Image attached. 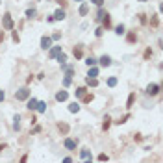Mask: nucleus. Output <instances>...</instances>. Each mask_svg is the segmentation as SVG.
Wrapping results in <instances>:
<instances>
[{
    "mask_svg": "<svg viewBox=\"0 0 163 163\" xmlns=\"http://www.w3.org/2000/svg\"><path fill=\"white\" fill-rule=\"evenodd\" d=\"M63 145H65V148H67V150L74 152L76 146H78V139H71V137H67V139L63 141Z\"/></svg>",
    "mask_w": 163,
    "mask_h": 163,
    "instance_id": "obj_1",
    "label": "nucleus"
},
{
    "mask_svg": "<svg viewBox=\"0 0 163 163\" xmlns=\"http://www.w3.org/2000/svg\"><path fill=\"white\" fill-rule=\"evenodd\" d=\"M160 91H161V85L160 84H148V85H146V95H150V96L158 95Z\"/></svg>",
    "mask_w": 163,
    "mask_h": 163,
    "instance_id": "obj_2",
    "label": "nucleus"
},
{
    "mask_svg": "<svg viewBox=\"0 0 163 163\" xmlns=\"http://www.w3.org/2000/svg\"><path fill=\"white\" fill-rule=\"evenodd\" d=\"M30 96V89L28 87H22V89H19L17 93H15V100H26Z\"/></svg>",
    "mask_w": 163,
    "mask_h": 163,
    "instance_id": "obj_3",
    "label": "nucleus"
},
{
    "mask_svg": "<svg viewBox=\"0 0 163 163\" xmlns=\"http://www.w3.org/2000/svg\"><path fill=\"white\" fill-rule=\"evenodd\" d=\"M2 26L6 30H11L13 28V19H11V13H4V17H2Z\"/></svg>",
    "mask_w": 163,
    "mask_h": 163,
    "instance_id": "obj_4",
    "label": "nucleus"
},
{
    "mask_svg": "<svg viewBox=\"0 0 163 163\" xmlns=\"http://www.w3.org/2000/svg\"><path fill=\"white\" fill-rule=\"evenodd\" d=\"M50 46H52V37L43 35V37H41V48H43V50H48Z\"/></svg>",
    "mask_w": 163,
    "mask_h": 163,
    "instance_id": "obj_5",
    "label": "nucleus"
},
{
    "mask_svg": "<svg viewBox=\"0 0 163 163\" xmlns=\"http://www.w3.org/2000/svg\"><path fill=\"white\" fill-rule=\"evenodd\" d=\"M48 50H50V52H48V56L52 57V59H56V56H57V54H59V52H63V48H61L59 45H56V46H50Z\"/></svg>",
    "mask_w": 163,
    "mask_h": 163,
    "instance_id": "obj_6",
    "label": "nucleus"
},
{
    "mask_svg": "<svg viewBox=\"0 0 163 163\" xmlns=\"http://www.w3.org/2000/svg\"><path fill=\"white\" fill-rule=\"evenodd\" d=\"M67 98H69V91H65V89H61V91L56 93V100L57 102H65Z\"/></svg>",
    "mask_w": 163,
    "mask_h": 163,
    "instance_id": "obj_7",
    "label": "nucleus"
},
{
    "mask_svg": "<svg viewBox=\"0 0 163 163\" xmlns=\"http://www.w3.org/2000/svg\"><path fill=\"white\" fill-rule=\"evenodd\" d=\"M80 158H82L84 161H91V160H93V154H91V150H87V148L80 150Z\"/></svg>",
    "mask_w": 163,
    "mask_h": 163,
    "instance_id": "obj_8",
    "label": "nucleus"
},
{
    "mask_svg": "<svg viewBox=\"0 0 163 163\" xmlns=\"http://www.w3.org/2000/svg\"><path fill=\"white\" fill-rule=\"evenodd\" d=\"M65 19H67V13H65V9H57L56 13H54V21H65Z\"/></svg>",
    "mask_w": 163,
    "mask_h": 163,
    "instance_id": "obj_9",
    "label": "nucleus"
},
{
    "mask_svg": "<svg viewBox=\"0 0 163 163\" xmlns=\"http://www.w3.org/2000/svg\"><path fill=\"white\" fill-rule=\"evenodd\" d=\"M26 108H28L30 111H33L37 108V98H30L28 96V98H26Z\"/></svg>",
    "mask_w": 163,
    "mask_h": 163,
    "instance_id": "obj_10",
    "label": "nucleus"
},
{
    "mask_svg": "<svg viewBox=\"0 0 163 163\" xmlns=\"http://www.w3.org/2000/svg\"><path fill=\"white\" fill-rule=\"evenodd\" d=\"M100 22H102V28H104V30H108V28H110V26H111V17H110V13H106V15H104Z\"/></svg>",
    "mask_w": 163,
    "mask_h": 163,
    "instance_id": "obj_11",
    "label": "nucleus"
},
{
    "mask_svg": "<svg viewBox=\"0 0 163 163\" xmlns=\"http://www.w3.org/2000/svg\"><path fill=\"white\" fill-rule=\"evenodd\" d=\"M72 54H74L76 59H82V57H84V48H82V45L74 46V48H72Z\"/></svg>",
    "mask_w": 163,
    "mask_h": 163,
    "instance_id": "obj_12",
    "label": "nucleus"
},
{
    "mask_svg": "<svg viewBox=\"0 0 163 163\" xmlns=\"http://www.w3.org/2000/svg\"><path fill=\"white\" fill-rule=\"evenodd\" d=\"M98 63L102 65V67H110V65H111V57L108 56V54H104V56L98 59Z\"/></svg>",
    "mask_w": 163,
    "mask_h": 163,
    "instance_id": "obj_13",
    "label": "nucleus"
},
{
    "mask_svg": "<svg viewBox=\"0 0 163 163\" xmlns=\"http://www.w3.org/2000/svg\"><path fill=\"white\" fill-rule=\"evenodd\" d=\"M126 41L130 43V45L137 43V33H135V32H128V33H126Z\"/></svg>",
    "mask_w": 163,
    "mask_h": 163,
    "instance_id": "obj_14",
    "label": "nucleus"
},
{
    "mask_svg": "<svg viewBox=\"0 0 163 163\" xmlns=\"http://www.w3.org/2000/svg\"><path fill=\"white\" fill-rule=\"evenodd\" d=\"M35 111H37V113H45V111H46V102H43V100H37Z\"/></svg>",
    "mask_w": 163,
    "mask_h": 163,
    "instance_id": "obj_15",
    "label": "nucleus"
},
{
    "mask_svg": "<svg viewBox=\"0 0 163 163\" xmlns=\"http://www.w3.org/2000/svg\"><path fill=\"white\" fill-rule=\"evenodd\" d=\"M87 76H89V78H96V76H98V69H96L95 65H91L89 71H87Z\"/></svg>",
    "mask_w": 163,
    "mask_h": 163,
    "instance_id": "obj_16",
    "label": "nucleus"
},
{
    "mask_svg": "<svg viewBox=\"0 0 163 163\" xmlns=\"http://www.w3.org/2000/svg\"><path fill=\"white\" fill-rule=\"evenodd\" d=\"M57 130H59L63 135H67L69 134V124L67 122H59V124H57Z\"/></svg>",
    "mask_w": 163,
    "mask_h": 163,
    "instance_id": "obj_17",
    "label": "nucleus"
},
{
    "mask_svg": "<svg viewBox=\"0 0 163 163\" xmlns=\"http://www.w3.org/2000/svg\"><path fill=\"white\" fill-rule=\"evenodd\" d=\"M13 130H17V132L21 130V115H19V113L13 117Z\"/></svg>",
    "mask_w": 163,
    "mask_h": 163,
    "instance_id": "obj_18",
    "label": "nucleus"
},
{
    "mask_svg": "<svg viewBox=\"0 0 163 163\" xmlns=\"http://www.w3.org/2000/svg\"><path fill=\"white\" fill-rule=\"evenodd\" d=\"M87 13H89V4H87V2H82V6H80V15H82V17H85Z\"/></svg>",
    "mask_w": 163,
    "mask_h": 163,
    "instance_id": "obj_19",
    "label": "nucleus"
},
{
    "mask_svg": "<svg viewBox=\"0 0 163 163\" xmlns=\"http://www.w3.org/2000/svg\"><path fill=\"white\" fill-rule=\"evenodd\" d=\"M69 111H71V113H78L80 111V104L78 102H71L69 104Z\"/></svg>",
    "mask_w": 163,
    "mask_h": 163,
    "instance_id": "obj_20",
    "label": "nucleus"
},
{
    "mask_svg": "<svg viewBox=\"0 0 163 163\" xmlns=\"http://www.w3.org/2000/svg\"><path fill=\"white\" fill-rule=\"evenodd\" d=\"M82 102H84V104L93 102V93H84V96H82Z\"/></svg>",
    "mask_w": 163,
    "mask_h": 163,
    "instance_id": "obj_21",
    "label": "nucleus"
},
{
    "mask_svg": "<svg viewBox=\"0 0 163 163\" xmlns=\"http://www.w3.org/2000/svg\"><path fill=\"white\" fill-rule=\"evenodd\" d=\"M115 33H117V35H124V33H126V26H124V24L115 26Z\"/></svg>",
    "mask_w": 163,
    "mask_h": 163,
    "instance_id": "obj_22",
    "label": "nucleus"
},
{
    "mask_svg": "<svg viewBox=\"0 0 163 163\" xmlns=\"http://www.w3.org/2000/svg\"><path fill=\"white\" fill-rule=\"evenodd\" d=\"M85 84H87L89 87H96V85H98V80L96 78H89L87 76V78H85Z\"/></svg>",
    "mask_w": 163,
    "mask_h": 163,
    "instance_id": "obj_23",
    "label": "nucleus"
},
{
    "mask_svg": "<svg viewBox=\"0 0 163 163\" xmlns=\"http://www.w3.org/2000/svg\"><path fill=\"white\" fill-rule=\"evenodd\" d=\"M110 126H111V117L106 115V117H104V122H102V130H108Z\"/></svg>",
    "mask_w": 163,
    "mask_h": 163,
    "instance_id": "obj_24",
    "label": "nucleus"
},
{
    "mask_svg": "<svg viewBox=\"0 0 163 163\" xmlns=\"http://www.w3.org/2000/svg\"><path fill=\"white\" fill-rule=\"evenodd\" d=\"M84 93H87V89L84 87V85H82V87H76V91H74V95L78 96V98H82V96H84Z\"/></svg>",
    "mask_w": 163,
    "mask_h": 163,
    "instance_id": "obj_25",
    "label": "nucleus"
},
{
    "mask_svg": "<svg viewBox=\"0 0 163 163\" xmlns=\"http://www.w3.org/2000/svg\"><path fill=\"white\" fill-rule=\"evenodd\" d=\"M106 13H108V11H104V9H102V6H100V9H98V13H96L95 21H96V22H100V21H102V17H104Z\"/></svg>",
    "mask_w": 163,
    "mask_h": 163,
    "instance_id": "obj_26",
    "label": "nucleus"
},
{
    "mask_svg": "<svg viewBox=\"0 0 163 163\" xmlns=\"http://www.w3.org/2000/svg\"><path fill=\"white\" fill-rule=\"evenodd\" d=\"M37 15V11H35V7H30V9H26V17L28 19H33Z\"/></svg>",
    "mask_w": 163,
    "mask_h": 163,
    "instance_id": "obj_27",
    "label": "nucleus"
},
{
    "mask_svg": "<svg viewBox=\"0 0 163 163\" xmlns=\"http://www.w3.org/2000/svg\"><path fill=\"white\" fill-rule=\"evenodd\" d=\"M134 100H135V93H130V96H128V102H126V108H132V106H134Z\"/></svg>",
    "mask_w": 163,
    "mask_h": 163,
    "instance_id": "obj_28",
    "label": "nucleus"
},
{
    "mask_svg": "<svg viewBox=\"0 0 163 163\" xmlns=\"http://www.w3.org/2000/svg\"><path fill=\"white\" fill-rule=\"evenodd\" d=\"M56 59H57V61H59V63H65V61H67V54H63V52H59V54H57V56H56Z\"/></svg>",
    "mask_w": 163,
    "mask_h": 163,
    "instance_id": "obj_29",
    "label": "nucleus"
},
{
    "mask_svg": "<svg viewBox=\"0 0 163 163\" xmlns=\"http://www.w3.org/2000/svg\"><path fill=\"white\" fill-rule=\"evenodd\" d=\"M85 65L87 67H91V65H96V59L93 56H89V57H85Z\"/></svg>",
    "mask_w": 163,
    "mask_h": 163,
    "instance_id": "obj_30",
    "label": "nucleus"
},
{
    "mask_svg": "<svg viewBox=\"0 0 163 163\" xmlns=\"http://www.w3.org/2000/svg\"><path fill=\"white\" fill-rule=\"evenodd\" d=\"M108 87H115V85H117V78H115V76H111V78H108Z\"/></svg>",
    "mask_w": 163,
    "mask_h": 163,
    "instance_id": "obj_31",
    "label": "nucleus"
},
{
    "mask_svg": "<svg viewBox=\"0 0 163 163\" xmlns=\"http://www.w3.org/2000/svg\"><path fill=\"white\" fill-rule=\"evenodd\" d=\"M158 24H160V17H158V15H154V17L150 19V26H154V28H156Z\"/></svg>",
    "mask_w": 163,
    "mask_h": 163,
    "instance_id": "obj_32",
    "label": "nucleus"
},
{
    "mask_svg": "<svg viewBox=\"0 0 163 163\" xmlns=\"http://www.w3.org/2000/svg\"><path fill=\"white\" fill-rule=\"evenodd\" d=\"M71 84H72V78H69V76H65V78H63V87H69Z\"/></svg>",
    "mask_w": 163,
    "mask_h": 163,
    "instance_id": "obj_33",
    "label": "nucleus"
},
{
    "mask_svg": "<svg viewBox=\"0 0 163 163\" xmlns=\"http://www.w3.org/2000/svg\"><path fill=\"white\" fill-rule=\"evenodd\" d=\"M102 33H104V28H102V26H98V28L95 30V35L96 37H102Z\"/></svg>",
    "mask_w": 163,
    "mask_h": 163,
    "instance_id": "obj_34",
    "label": "nucleus"
},
{
    "mask_svg": "<svg viewBox=\"0 0 163 163\" xmlns=\"http://www.w3.org/2000/svg\"><path fill=\"white\" fill-rule=\"evenodd\" d=\"M61 39V32H56V33H52V41H59Z\"/></svg>",
    "mask_w": 163,
    "mask_h": 163,
    "instance_id": "obj_35",
    "label": "nucleus"
},
{
    "mask_svg": "<svg viewBox=\"0 0 163 163\" xmlns=\"http://www.w3.org/2000/svg\"><path fill=\"white\" fill-rule=\"evenodd\" d=\"M128 119H130V115H124L122 119H119V121H115V122H117V124H124V122L128 121Z\"/></svg>",
    "mask_w": 163,
    "mask_h": 163,
    "instance_id": "obj_36",
    "label": "nucleus"
},
{
    "mask_svg": "<svg viewBox=\"0 0 163 163\" xmlns=\"http://www.w3.org/2000/svg\"><path fill=\"white\" fill-rule=\"evenodd\" d=\"M150 57H152V50L146 48V50H145V59H150Z\"/></svg>",
    "mask_w": 163,
    "mask_h": 163,
    "instance_id": "obj_37",
    "label": "nucleus"
},
{
    "mask_svg": "<svg viewBox=\"0 0 163 163\" xmlns=\"http://www.w3.org/2000/svg\"><path fill=\"white\" fill-rule=\"evenodd\" d=\"M91 4H95V6H104V0H91Z\"/></svg>",
    "mask_w": 163,
    "mask_h": 163,
    "instance_id": "obj_38",
    "label": "nucleus"
},
{
    "mask_svg": "<svg viewBox=\"0 0 163 163\" xmlns=\"http://www.w3.org/2000/svg\"><path fill=\"white\" fill-rule=\"evenodd\" d=\"M56 2H57V4H59V6H61V7H67V4H69V2H67V0H56Z\"/></svg>",
    "mask_w": 163,
    "mask_h": 163,
    "instance_id": "obj_39",
    "label": "nucleus"
},
{
    "mask_svg": "<svg viewBox=\"0 0 163 163\" xmlns=\"http://www.w3.org/2000/svg\"><path fill=\"white\" fill-rule=\"evenodd\" d=\"M137 17H139V21H141V22H143V24H145V22H146V17H145V13H139V15H137Z\"/></svg>",
    "mask_w": 163,
    "mask_h": 163,
    "instance_id": "obj_40",
    "label": "nucleus"
},
{
    "mask_svg": "<svg viewBox=\"0 0 163 163\" xmlns=\"http://www.w3.org/2000/svg\"><path fill=\"white\" fill-rule=\"evenodd\" d=\"M98 161H108V156H106V154H100V156H98Z\"/></svg>",
    "mask_w": 163,
    "mask_h": 163,
    "instance_id": "obj_41",
    "label": "nucleus"
},
{
    "mask_svg": "<svg viewBox=\"0 0 163 163\" xmlns=\"http://www.w3.org/2000/svg\"><path fill=\"white\" fill-rule=\"evenodd\" d=\"M4 98H6V93H4L2 89H0V102H4Z\"/></svg>",
    "mask_w": 163,
    "mask_h": 163,
    "instance_id": "obj_42",
    "label": "nucleus"
},
{
    "mask_svg": "<svg viewBox=\"0 0 163 163\" xmlns=\"http://www.w3.org/2000/svg\"><path fill=\"white\" fill-rule=\"evenodd\" d=\"M13 41H15V43L21 41V39H19V33H17V32H13Z\"/></svg>",
    "mask_w": 163,
    "mask_h": 163,
    "instance_id": "obj_43",
    "label": "nucleus"
},
{
    "mask_svg": "<svg viewBox=\"0 0 163 163\" xmlns=\"http://www.w3.org/2000/svg\"><path fill=\"white\" fill-rule=\"evenodd\" d=\"M135 141L141 143V141H143V135H141V134H137V135H135Z\"/></svg>",
    "mask_w": 163,
    "mask_h": 163,
    "instance_id": "obj_44",
    "label": "nucleus"
},
{
    "mask_svg": "<svg viewBox=\"0 0 163 163\" xmlns=\"http://www.w3.org/2000/svg\"><path fill=\"white\" fill-rule=\"evenodd\" d=\"M4 39H6V35H4V33H0V43H2Z\"/></svg>",
    "mask_w": 163,
    "mask_h": 163,
    "instance_id": "obj_45",
    "label": "nucleus"
},
{
    "mask_svg": "<svg viewBox=\"0 0 163 163\" xmlns=\"http://www.w3.org/2000/svg\"><path fill=\"white\" fill-rule=\"evenodd\" d=\"M4 148H6V145H0V152H2V150H4Z\"/></svg>",
    "mask_w": 163,
    "mask_h": 163,
    "instance_id": "obj_46",
    "label": "nucleus"
},
{
    "mask_svg": "<svg viewBox=\"0 0 163 163\" xmlns=\"http://www.w3.org/2000/svg\"><path fill=\"white\" fill-rule=\"evenodd\" d=\"M74 2H85V0H74Z\"/></svg>",
    "mask_w": 163,
    "mask_h": 163,
    "instance_id": "obj_47",
    "label": "nucleus"
},
{
    "mask_svg": "<svg viewBox=\"0 0 163 163\" xmlns=\"http://www.w3.org/2000/svg\"><path fill=\"white\" fill-rule=\"evenodd\" d=\"M139 2H146V0H139Z\"/></svg>",
    "mask_w": 163,
    "mask_h": 163,
    "instance_id": "obj_48",
    "label": "nucleus"
},
{
    "mask_svg": "<svg viewBox=\"0 0 163 163\" xmlns=\"http://www.w3.org/2000/svg\"><path fill=\"white\" fill-rule=\"evenodd\" d=\"M0 4H2V2H0Z\"/></svg>",
    "mask_w": 163,
    "mask_h": 163,
    "instance_id": "obj_49",
    "label": "nucleus"
}]
</instances>
